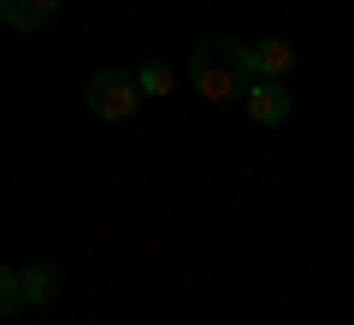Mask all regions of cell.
Masks as SVG:
<instances>
[{"mask_svg": "<svg viewBox=\"0 0 354 325\" xmlns=\"http://www.w3.org/2000/svg\"><path fill=\"white\" fill-rule=\"evenodd\" d=\"M53 296V266L48 261H36V266H24V272H18V301H48Z\"/></svg>", "mask_w": 354, "mask_h": 325, "instance_id": "obj_6", "label": "cell"}, {"mask_svg": "<svg viewBox=\"0 0 354 325\" xmlns=\"http://www.w3.org/2000/svg\"><path fill=\"white\" fill-rule=\"evenodd\" d=\"M53 12H59V0H0V24L12 30H41L53 24Z\"/></svg>", "mask_w": 354, "mask_h": 325, "instance_id": "obj_5", "label": "cell"}, {"mask_svg": "<svg viewBox=\"0 0 354 325\" xmlns=\"http://www.w3.org/2000/svg\"><path fill=\"white\" fill-rule=\"evenodd\" d=\"M18 308H24V301H18V272H12V266H0V319L18 313Z\"/></svg>", "mask_w": 354, "mask_h": 325, "instance_id": "obj_8", "label": "cell"}, {"mask_svg": "<svg viewBox=\"0 0 354 325\" xmlns=\"http://www.w3.org/2000/svg\"><path fill=\"white\" fill-rule=\"evenodd\" d=\"M189 83L201 100H242V89H248V42L201 36V48L189 53Z\"/></svg>", "mask_w": 354, "mask_h": 325, "instance_id": "obj_1", "label": "cell"}, {"mask_svg": "<svg viewBox=\"0 0 354 325\" xmlns=\"http://www.w3.org/2000/svg\"><path fill=\"white\" fill-rule=\"evenodd\" d=\"M136 89H142V95H171V65H165V60H148V65L136 71Z\"/></svg>", "mask_w": 354, "mask_h": 325, "instance_id": "obj_7", "label": "cell"}, {"mask_svg": "<svg viewBox=\"0 0 354 325\" xmlns=\"http://www.w3.org/2000/svg\"><path fill=\"white\" fill-rule=\"evenodd\" d=\"M83 100H88V113H95V118H106V125H124V118H136L142 89H136V77H130V71H118V65H101V71L88 77Z\"/></svg>", "mask_w": 354, "mask_h": 325, "instance_id": "obj_2", "label": "cell"}, {"mask_svg": "<svg viewBox=\"0 0 354 325\" xmlns=\"http://www.w3.org/2000/svg\"><path fill=\"white\" fill-rule=\"evenodd\" d=\"M242 107H248L254 125H283L295 100H290V89L272 83V77H248V89H242Z\"/></svg>", "mask_w": 354, "mask_h": 325, "instance_id": "obj_3", "label": "cell"}, {"mask_svg": "<svg viewBox=\"0 0 354 325\" xmlns=\"http://www.w3.org/2000/svg\"><path fill=\"white\" fill-rule=\"evenodd\" d=\"M290 65H295V48L283 36H266V42H254V48H248V77H272V83H283Z\"/></svg>", "mask_w": 354, "mask_h": 325, "instance_id": "obj_4", "label": "cell"}]
</instances>
